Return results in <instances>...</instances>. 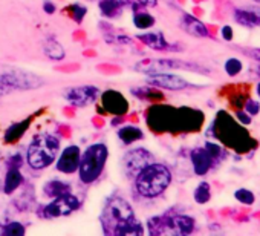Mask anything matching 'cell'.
<instances>
[{
    "label": "cell",
    "mask_w": 260,
    "mask_h": 236,
    "mask_svg": "<svg viewBox=\"0 0 260 236\" xmlns=\"http://www.w3.org/2000/svg\"><path fill=\"white\" fill-rule=\"evenodd\" d=\"M137 40H140L143 45H146L149 49L152 51H158V52H170L176 49V45L170 43L162 31H141L137 34L135 37Z\"/></svg>",
    "instance_id": "7c38bea8"
},
{
    "label": "cell",
    "mask_w": 260,
    "mask_h": 236,
    "mask_svg": "<svg viewBox=\"0 0 260 236\" xmlns=\"http://www.w3.org/2000/svg\"><path fill=\"white\" fill-rule=\"evenodd\" d=\"M25 184V176L20 172V169L16 167H8L7 175L4 178V193L5 195H13L17 192L22 186Z\"/></svg>",
    "instance_id": "44dd1931"
},
{
    "label": "cell",
    "mask_w": 260,
    "mask_h": 236,
    "mask_svg": "<svg viewBox=\"0 0 260 236\" xmlns=\"http://www.w3.org/2000/svg\"><path fill=\"white\" fill-rule=\"evenodd\" d=\"M132 94L141 101H147V100L153 101L155 100V89H152V86H149V87H134Z\"/></svg>",
    "instance_id": "1f68e13d"
},
{
    "label": "cell",
    "mask_w": 260,
    "mask_h": 236,
    "mask_svg": "<svg viewBox=\"0 0 260 236\" xmlns=\"http://www.w3.org/2000/svg\"><path fill=\"white\" fill-rule=\"evenodd\" d=\"M100 224L106 234L115 236H141L146 231L134 207L119 195H113L104 202L100 213Z\"/></svg>",
    "instance_id": "6da1fadb"
},
{
    "label": "cell",
    "mask_w": 260,
    "mask_h": 236,
    "mask_svg": "<svg viewBox=\"0 0 260 236\" xmlns=\"http://www.w3.org/2000/svg\"><path fill=\"white\" fill-rule=\"evenodd\" d=\"M86 2H95V0H86Z\"/></svg>",
    "instance_id": "7bdbcfd3"
},
{
    "label": "cell",
    "mask_w": 260,
    "mask_h": 236,
    "mask_svg": "<svg viewBox=\"0 0 260 236\" xmlns=\"http://www.w3.org/2000/svg\"><path fill=\"white\" fill-rule=\"evenodd\" d=\"M255 94H257V97H258V100H260V81L255 84Z\"/></svg>",
    "instance_id": "ab89813d"
},
{
    "label": "cell",
    "mask_w": 260,
    "mask_h": 236,
    "mask_svg": "<svg viewBox=\"0 0 260 236\" xmlns=\"http://www.w3.org/2000/svg\"><path fill=\"white\" fill-rule=\"evenodd\" d=\"M146 83L152 87L175 91V92L185 91L187 87L191 86V83L188 80H185L181 75L173 74L172 71H158V72L146 74Z\"/></svg>",
    "instance_id": "30bf717a"
},
{
    "label": "cell",
    "mask_w": 260,
    "mask_h": 236,
    "mask_svg": "<svg viewBox=\"0 0 260 236\" xmlns=\"http://www.w3.org/2000/svg\"><path fill=\"white\" fill-rule=\"evenodd\" d=\"M236 118H237V122L243 126H249L252 123V116L246 112V110H237L236 112Z\"/></svg>",
    "instance_id": "e575fe53"
},
{
    "label": "cell",
    "mask_w": 260,
    "mask_h": 236,
    "mask_svg": "<svg viewBox=\"0 0 260 236\" xmlns=\"http://www.w3.org/2000/svg\"><path fill=\"white\" fill-rule=\"evenodd\" d=\"M193 199L199 205H204V204L210 202V199H211V186H210V183L201 181L193 190Z\"/></svg>",
    "instance_id": "484cf974"
},
{
    "label": "cell",
    "mask_w": 260,
    "mask_h": 236,
    "mask_svg": "<svg viewBox=\"0 0 260 236\" xmlns=\"http://www.w3.org/2000/svg\"><path fill=\"white\" fill-rule=\"evenodd\" d=\"M98 10H100L101 16L107 20L119 19L124 14V8L119 4V0H100Z\"/></svg>",
    "instance_id": "7402d4cb"
},
{
    "label": "cell",
    "mask_w": 260,
    "mask_h": 236,
    "mask_svg": "<svg viewBox=\"0 0 260 236\" xmlns=\"http://www.w3.org/2000/svg\"><path fill=\"white\" fill-rule=\"evenodd\" d=\"M109 160V148L103 141H96L89 144L84 151H81V160L78 167V180L84 186H90L96 183L107 164Z\"/></svg>",
    "instance_id": "277c9868"
},
{
    "label": "cell",
    "mask_w": 260,
    "mask_h": 236,
    "mask_svg": "<svg viewBox=\"0 0 260 236\" xmlns=\"http://www.w3.org/2000/svg\"><path fill=\"white\" fill-rule=\"evenodd\" d=\"M164 219H166V231H170L175 234H190L196 228V219L190 215L164 213Z\"/></svg>",
    "instance_id": "4fadbf2b"
},
{
    "label": "cell",
    "mask_w": 260,
    "mask_h": 236,
    "mask_svg": "<svg viewBox=\"0 0 260 236\" xmlns=\"http://www.w3.org/2000/svg\"><path fill=\"white\" fill-rule=\"evenodd\" d=\"M42 49H43V54L49 60H52V62H61V60L66 58V49H64V46L55 37H52V36L43 39Z\"/></svg>",
    "instance_id": "ffe728a7"
},
{
    "label": "cell",
    "mask_w": 260,
    "mask_h": 236,
    "mask_svg": "<svg viewBox=\"0 0 260 236\" xmlns=\"http://www.w3.org/2000/svg\"><path fill=\"white\" fill-rule=\"evenodd\" d=\"M190 161H191L193 172L198 176H205L216 164L205 148H194L190 152Z\"/></svg>",
    "instance_id": "9a60e30c"
},
{
    "label": "cell",
    "mask_w": 260,
    "mask_h": 236,
    "mask_svg": "<svg viewBox=\"0 0 260 236\" xmlns=\"http://www.w3.org/2000/svg\"><path fill=\"white\" fill-rule=\"evenodd\" d=\"M103 39L107 45H113V46H132L135 43L132 37H128L125 34H118L115 33V29L103 33Z\"/></svg>",
    "instance_id": "d4e9b609"
},
{
    "label": "cell",
    "mask_w": 260,
    "mask_h": 236,
    "mask_svg": "<svg viewBox=\"0 0 260 236\" xmlns=\"http://www.w3.org/2000/svg\"><path fill=\"white\" fill-rule=\"evenodd\" d=\"M68 11H69V16L71 19L77 23V25H81L83 20L86 19L87 13H89V8L84 5V4H80V2H74L68 7Z\"/></svg>",
    "instance_id": "4316f807"
},
{
    "label": "cell",
    "mask_w": 260,
    "mask_h": 236,
    "mask_svg": "<svg viewBox=\"0 0 260 236\" xmlns=\"http://www.w3.org/2000/svg\"><path fill=\"white\" fill-rule=\"evenodd\" d=\"M252 2H255V4H258V5H260V0H252Z\"/></svg>",
    "instance_id": "b9f144b4"
},
{
    "label": "cell",
    "mask_w": 260,
    "mask_h": 236,
    "mask_svg": "<svg viewBox=\"0 0 260 236\" xmlns=\"http://www.w3.org/2000/svg\"><path fill=\"white\" fill-rule=\"evenodd\" d=\"M23 164H25V158H23V155L19 154V152H16L14 155H11V157L8 158V161H7V166H8V167H16V169H20Z\"/></svg>",
    "instance_id": "836d02e7"
},
{
    "label": "cell",
    "mask_w": 260,
    "mask_h": 236,
    "mask_svg": "<svg viewBox=\"0 0 260 236\" xmlns=\"http://www.w3.org/2000/svg\"><path fill=\"white\" fill-rule=\"evenodd\" d=\"M234 199L239 201L243 205H252L255 202V195H254L252 190L245 189V187H240V189H237L234 192Z\"/></svg>",
    "instance_id": "f546056e"
},
{
    "label": "cell",
    "mask_w": 260,
    "mask_h": 236,
    "mask_svg": "<svg viewBox=\"0 0 260 236\" xmlns=\"http://www.w3.org/2000/svg\"><path fill=\"white\" fill-rule=\"evenodd\" d=\"M83 201L78 195L69 192L64 195H60L57 198H52L49 202L40 205V210H37V216L42 219H58L72 215L74 212L80 210Z\"/></svg>",
    "instance_id": "8992f818"
},
{
    "label": "cell",
    "mask_w": 260,
    "mask_h": 236,
    "mask_svg": "<svg viewBox=\"0 0 260 236\" xmlns=\"http://www.w3.org/2000/svg\"><path fill=\"white\" fill-rule=\"evenodd\" d=\"M29 129V120H22L19 123H13L11 126H8V129L5 131L4 134V141L8 143V144H13V143H17L23 135L25 132Z\"/></svg>",
    "instance_id": "cb8c5ba5"
},
{
    "label": "cell",
    "mask_w": 260,
    "mask_h": 236,
    "mask_svg": "<svg viewBox=\"0 0 260 236\" xmlns=\"http://www.w3.org/2000/svg\"><path fill=\"white\" fill-rule=\"evenodd\" d=\"M42 192H43V196L52 199V198H57V196H60V195H64V193L72 192V186H71V183H68V181H64V180L51 178V180H48V181L42 186Z\"/></svg>",
    "instance_id": "ac0fdd59"
},
{
    "label": "cell",
    "mask_w": 260,
    "mask_h": 236,
    "mask_svg": "<svg viewBox=\"0 0 260 236\" xmlns=\"http://www.w3.org/2000/svg\"><path fill=\"white\" fill-rule=\"evenodd\" d=\"M254 60H257V62H260V48H252V49H249V52H248Z\"/></svg>",
    "instance_id": "f35d334b"
},
{
    "label": "cell",
    "mask_w": 260,
    "mask_h": 236,
    "mask_svg": "<svg viewBox=\"0 0 260 236\" xmlns=\"http://www.w3.org/2000/svg\"><path fill=\"white\" fill-rule=\"evenodd\" d=\"M81 160V149L78 144H69L63 151H60L55 160V169L61 175H74L78 172Z\"/></svg>",
    "instance_id": "8fae6325"
},
{
    "label": "cell",
    "mask_w": 260,
    "mask_h": 236,
    "mask_svg": "<svg viewBox=\"0 0 260 236\" xmlns=\"http://www.w3.org/2000/svg\"><path fill=\"white\" fill-rule=\"evenodd\" d=\"M101 103H103V107L107 113L110 115H125L127 110H128V101L127 98L118 92V91H113V89H109V91H104L101 92Z\"/></svg>",
    "instance_id": "5bb4252c"
},
{
    "label": "cell",
    "mask_w": 260,
    "mask_h": 236,
    "mask_svg": "<svg viewBox=\"0 0 260 236\" xmlns=\"http://www.w3.org/2000/svg\"><path fill=\"white\" fill-rule=\"evenodd\" d=\"M223 71L228 77H237L243 71V63L236 57H230L223 63Z\"/></svg>",
    "instance_id": "f1b7e54d"
},
{
    "label": "cell",
    "mask_w": 260,
    "mask_h": 236,
    "mask_svg": "<svg viewBox=\"0 0 260 236\" xmlns=\"http://www.w3.org/2000/svg\"><path fill=\"white\" fill-rule=\"evenodd\" d=\"M245 110H246L251 116L258 115V113H260V101L252 100V98L246 100V103H245Z\"/></svg>",
    "instance_id": "d6a6232c"
},
{
    "label": "cell",
    "mask_w": 260,
    "mask_h": 236,
    "mask_svg": "<svg viewBox=\"0 0 260 236\" xmlns=\"http://www.w3.org/2000/svg\"><path fill=\"white\" fill-rule=\"evenodd\" d=\"M43 84L45 80L40 75L31 71H25L22 68L5 66L0 71V98L14 92L36 91L40 89Z\"/></svg>",
    "instance_id": "5b68a950"
},
{
    "label": "cell",
    "mask_w": 260,
    "mask_h": 236,
    "mask_svg": "<svg viewBox=\"0 0 260 236\" xmlns=\"http://www.w3.org/2000/svg\"><path fill=\"white\" fill-rule=\"evenodd\" d=\"M179 26L184 33H187L191 37H196V39H208L210 37V31H208L207 25L191 14H187V13L182 14L179 19Z\"/></svg>",
    "instance_id": "2e32d148"
},
{
    "label": "cell",
    "mask_w": 260,
    "mask_h": 236,
    "mask_svg": "<svg viewBox=\"0 0 260 236\" xmlns=\"http://www.w3.org/2000/svg\"><path fill=\"white\" fill-rule=\"evenodd\" d=\"M234 22L243 28H260V7H242L234 10Z\"/></svg>",
    "instance_id": "e0dca14e"
},
{
    "label": "cell",
    "mask_w": 260,
    "mask_h": 236,
    "mask_svg": "<svg viewBox=\"0 0 260 236\" xmlns=\"http://www.w3.org/2000/svg\"><path fill=\"white\" fill-rule=\"evenodd\" d=\"M116 137L124 146H132V144L144 140V132L141 128H138L135 125H124L116 131Z\"/></svg>",
    "instance_id": "d6986e66"
},
{
    "label": "cell",
    "mask_w": 260,
    "mask_h": 236,
    "mask_svg": "<svg viewBox=\"0 0 260 236\" xmlns=\"http://www.w3.org/2000/svg\"><path fill=\"white\" fill-rule=\"evenodd\" d=\"M155 161L153 154L146 148L128 149L122 157V173L127 180H134L149 163Z\"/></svg>",
    "instance_id": "ba28073f"
},
{
    "label": "cell",
    "mask_w": 260,
    "mask_h": 236,
    "mask_svg": "<svg viewBox=\"0 0 260 236\" xmlns=\"http://www.w3.org/2000/svg\"><path fill=\"white\" fill-rule=\"evenodd\" d=\"M257 74L260 75V65H258V68H257Z\"/></svg>",
    "instance_id": "60d3db41"
},
{
    "label": "cell",
    "mask_w": 260,
    "mask_h": 236,
    "mask_svg": "<svg viewBox=\"0 0 260 236\" xmlns=\"http://www.w3.org/2000/svg\"><path fill=\"white\" fill-rule=\"evenodd\" d=\"M220 36H222V39H223L225 42H231L233 37H234V31H233V28H231L230 25H225V26H222V29H220Z\"/></svg>",
    "instance_id": "8d00e7d4"
},
{
    "label": "cell",
    "mask_w": 260,
    "mask_h": 236,
    "mask_svg": "<svg viewBox=\"0 0 260 236\" xmlns=\"http://www.w3.org/2000/svg\"><path fill=\"white\" fill-rule=\"evenodd\" d=\"M61 151V141L51 132H40L34 135L26 148V164L32 170H45L55 164Z\"/></svg>",
    "instance_id": "3957f363"
},
{
    "label": "cell",
    "mask_w": 260,
    "mask_h": 236,
    "mask_svg": "<svg viewBox=\"0 0 260 236\" xmlns=\"http://www.w3.org/2000/svg\"><path fill=\"white\" fill-rule=\"evenodd\" d=\"M135 2H138L141 7H144L146 10L147 8H155L158 5V0H135Z\"/></svg>",
    "instance_id": "74e56055"
},
{
    "label": "cell",
    "mask_w": 260,
    "mask_h": 236,
    "mask_svg": "<svg viewBox=\"0 0 260 236\" xmlns=\"http://www.w3.org/2000/svg\"><path fill=\"white\" fill-rule=\"evenodd\" d=\"M204 148L208 151V154L211 155V158L214 160V163H219V161H222L223 158H226V151H225L223 148H220L219 144L213 143V141H207V143L204 144Z\"/></svg>",
    "instance_id": "4dcf8cb0"
},
{
    "label": "cell",
    "mask_w": 260,
    "mask_h": 236,
    "mask_svg": "<svg viewBox=\"0 0 260 236\" xmlns=\"http://www.w3.org/2000/svg\"><path fill=\"white\" fill-rule=\"evenodd\" d=\"M57 11V5L52 2V0H45L43 2V13L48 16H54Z\"/></svg>",
    "instance_id": "d590c367"
},
{
    "label": "cell",
    "mask_w": 260,
    "mask_h": 236,
    "mask_svg": "<svg viewBox=\"0 0 260 236\" xmlns=\"http://www.w3.org/2000/svg\"><path fill=\"white\" fill-rule=\"evenodd\" d=\"M172 181V170L162 163L152 161L134 178V189L138 196L146 199H155L164 192H167Z\"/></svg>",
    "instance_id": "7a4b0ae2"
},
{
    "label": "cell",
    "mask_w": 260,
    "mask_h": 236,
    "mask_svg": "<svg viewBox=\"0 0 260 236\" xmlns=\"http://www.w3.org/2000/svg\"><path fill=\"white\" fill-rule=\"evenodd\" d=\"M61 95L69 106L87 107L98 101V98L101 95V89L95 84H80V86L66 87L61 92Z\"/></svg>",
    "instance_id": "9c48e42d"
},
{
    "label": "cell",
    "mask_w": 260,
    "mask_h": 236,
    "mask_svg": "<svg viewBox=\"0 0 260 236\" xmlns=\"http://www.w3.org/2000/svg\"><path fill=\"white\" fill-rule=\"evenodd\" d=\"M135 69L138 72H144V74L158 72V71H175V69L193 71V72H207L205 69L199 68L194 63H187L182 60H176V58H146L143 62H138L135 65Z\"/></svg>",
    "instance_id": "52a82bcc"
},
{
    "label": "cell",
    "mask_w": 260,
    "mask_h": 236,
    "mask_svg": "<svg viewBox=\"0 0 260 236\" xmlns=\"http://www.w3.org/2000/svg\"><path fill=\"white\" fill-rule=\"evenodd\" d=\"M0 233L7 236H22L26 233V227L19 221H11L0 227Z\"/></svg>",
    "instance_id": "83f0119b"
},
{
    "label": "cell",
    "mask_w": 260,
    "mask_h": 236,
    "mask_svg": "<svg viewBox=\"0 0 260 236\" xmlns=\"http://www.w3.org/2000/svg\"><path fill=\"white\" fill-rule=\"evenodd\" d=\"M132 23L138 31H149L156 25V19L153 14L146 11V8H141L132 13Z\"/></svg>",
    "instance_id": "603a6c76"
}]
</instances>
